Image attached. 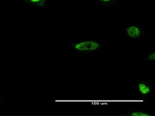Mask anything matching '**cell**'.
Returning a JSON list of instances; mask_svg holds the SVG:
<instances>
[{"label": "cell", "mask_w": 155, "mask_h": 116, "mask_svg": "<svg viewBox=\"0 0 155 116\" xmlns=\"http://www.w3.org/2000/svg\"><path fill=\"white\" fill-rule=\"evenodd\" d=\"M107 37L98 39H85L80 40H71L68 43L67 49L82 58H84L100 51Z\"/></svg>", "instance_id": "cell-1"}, {"label": "cell", "mask_w": 155, "mask_h": 116, "mask_svg": "<svg viewBox=\"0 0 155 116\" xmlns=\"http://www.w3.org/2000/svg\"><path fill=\"white\" fill-rule=\"evenodd\" d=\"M128 40L137 41L144 39L147 35V29L143 25L138 24H128L124 29Z\"/></svg>", "instance_id": "cell-2"}, {"label": "cell", "mask_w": 155, "mask_h": 116, "mask_svg": "<svg viewBox=\"0 0 155 116\" xmlns=\"http://www.w3.org/2000/svg\"><path fill=\"white\" fill-rule=\"evenodd\" d=\"M135 88L142 98H146L152 93V84L148 80H137L135 82Z\"/></svg>", "instance_id": "cell-3"}, {"label": "cell", "mask_w": 155, "mask_h": 116, "mask_svg": "<svg viewBox=\"0 0 155 116\" xmlns=\"http://www.w3.org/2000/svg\"><path fill=\"white\" fill-rule=\"evenodd\" d=\"M99 5L103 7H117L121 5L120 0H94Z\"/></svg>", "instance_id": "cell-4"}, {"label": "cell", "mask_w": 155, "mask_h": 116, "mask_svg": "<svg viewBox=\"0 0 155 116\" xmlns=\"http://www.w3.org/2000/svg\"><path fill=\"white\" fill-rule=\"evenodd\" d=\"M124 114L127 116H150L152 114L148 111L145 110H136V111H129Z\"/></svg>", "instance_id": "cell-5"}, {"label": "cell", "mask_w": 155, "mask_h": 116, "mask_svg": "<svg viewBox=\"0 0 155 116\" xmlns=\"http://www.w3.org/2000/svg\"><path fill=\"white\" fill-rule=\"evenodd\" d=\"M26 3L36 7L45 8L46 7L47 0H22Z\"/></svg>", "instance_id": "cell-6"}, {"label": "cell", "mask_w": 155, "mask_h": 116, "mask_svg": "<svg viewBox=\"0 0 155 116\" xmlns=\"http://www.w3.org/2000/svg\"><path fill=\"white\" fill-rule=\"evenodd\" d=\"M144 60L146 61H155V49L152 48L148 53H146L144 58Z\"/></svg>", "instance_id": "cell-7"}, {"label": "cell", "mask_w": 155, "mask_h": 116, "mask_svg": "<svg viewBox=\"0 0 155 116\" xmlns=\"http://www.w3.org/2000/svg\"><path fill=\"white\" fill-rule=\"evenodd\" d=\"M2 95L1 93H0V103L2 102Z\"/></svg>", "instance_id": "cell-8"}, {"label": "cell", "mask_w": 155, "mask_h": 116, "mask_svg": "<svg viewBox=\"0 0 155 116\" xmlns=\"http://www.w3.org/2000/svg\"><path fill=\"white\" fill-rule=\"evenodd\" d=\"M79 1H81V0H79Z\"/></svg>", "instance_id": "cell-9"}]
</instances>
